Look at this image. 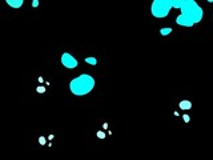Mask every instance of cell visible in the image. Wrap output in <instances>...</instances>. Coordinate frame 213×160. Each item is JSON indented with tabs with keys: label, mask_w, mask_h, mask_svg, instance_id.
<instances>
[{
	"label": "cell",
	"mask_w": 213,
	"mask_h": 160,
	"mask_svg": "<svg viewBox=\"0 0 213 160\" xmlns=\"http://www.w3.org/2000/svg\"><path fill=\"white\" fill-rule=\"evenodd\" d=\"M103 128H104V129H106V128H108V124H106V123H104V124H103Z\"/></svg>",
	"instance_id": "14"
},
{
	"label": "cell",
	"mask_w": 213,
	"mask_h": 160,
	"mask_svg": "<svg viewBox=\"0 0 213 160\" xmlns=\"http://www.w3.org/2000/svg\"><path fill=\"white\" fill-rule=\"evenodd\" d=\"M172 7L181 11L176 23L182 27H193L203 20L204 11L194 0H172Z\"/></svg>",
	"instance_id": "1"
},
{
	"label": "cell",
	"mask_w": 213,
	"mask_h": 160,
	"mask_svg": "<svg viewBox=\"0 0 213 160\" xmlns=\"http://www.w3.org/2000/svg\"><path fill=\"white\" fill-rule=\"evenodd\" d=\"M45 138H43V136H41V138H39V143L41 144V146H44V144H45Z\"/></svg>",
	"instance_id": "12"
},
{
	"label": "cell",
	"mask_w": 213,
	"mask_h": 160,
	"mask_svg": "<svg viewBox=\"0 0 213 160\" xmlns=\"http://www.w3.org/2000/svg\"><path fill=\"white\" fill-rule=\"evenodd\" d=\"M182 120H184L185 123H189V121H191V116H189V115H182Z\"/></svg>",
	"instance_id": "11"
},
{
	"label": "cell",
	"mask_w": 213,
	"mask_h": 160,
	"mask_svg": "<svg viewBox=\"0 0 213 160\" xmlns=\"http://www.w3.org/2000/svg\"><path fill=\"white\" fill-rule=\"evenodd\" d=\"M95 79L88 73H81L69 83V90L75 96H85L93 90Z\"/></svg>",
	"instance_id": "2"
},
{
	"label": "cell",
	"mask_w": 213,
	"mask_h": 160,
	"mask_svg": "<svg viewBox=\"0 0 213 160\" xmlns=\"http://www.w3.org/2000/svg\"><path fill=\"white\" fill-rule=\"evenodd\" d=\"M171 32H172V28H171V27H167V28H161V29H160V34H161L162 36H167V35H169Z\"/></svg>",
	"instance_id": "8"
},
{
	"label": "cell",
	"mask_w": 213,
	"mask_h": 160,
	"mask_svg": "<svg viewBox=\"0 0 213 160\" xmlns=\"http://www.w3.org/2000/svg\"><path fill=\"white\" fill-rule=\"evenodd\" d=\"M37 5H39V1H37V0H34V1H32V7H37Z\"/></svg>",
	"instance_id": "13"
},
{
	"label": "cell",
	"mask_w": 213,
	"mask_h": 160,
	"mask_svg": "<svg viewBox=\"0 0 213 160\" xmlns=\"http://www.w3.org/2000/svg\"><path fill=\"white\" fill-rule=\"evenodd\" d=\"M61 64H63L66 68H76L79 63H77V60L71 55V53L64 52L63 55H61Z\"/></svg>",
	"instance_id": "4"
},
{
	"label": "cell",
	"mask_w": 213,
	"mask_h": 160,
	"mask_svg": "<svg viewBox=\"0 0 213 160\" xmlns=\"http://www.w3.org/2000/svg\"><path fill=\"white\" fill-rule=\"evenodd\" d=\"M36 91L39 93H44V92H45V87H44V85H39V87L36 88Z\"/></svg>",
	"instance_id": "9"
},
{
	"label": "cell",
	"mask_w": 213,
	"mask_h": 160,
	"mask_svg": "<svg viewBox=\"0 0 213 160\" xmlns=\"http://www.w3.org/2000/svg\"><path fill=\"white\" fill-rule=\"evenodd\" d=\"M172 7V0H155L150 5V12L157 19H162L169 15Z\"/></svg>",
	"instance_id": "3"
},
{
	"label": "cell",
	"mask_w": 213,
	"mask_h": 160,
	"mask_svg": "<svg viewBox=\"0 0 213 160\" xmlns=\"http://www.w3.org/2000/svg\"><path fill=\"white\" fill-rule=\"evenodd\" d=\"M96 136H97L99 139H105V133L103 132V131H99V132L96 133Z\"/></svg>",
	"instance_id": "10"
},
{
	"label": "cell",
	"mask_w": 213,
	"mask_h": 160,
	"mask_svg": "<svg viewBox=\"0 0 213 160\" xmlns=\"http://www.w3.org/2000/svg\"><path fill=\"white\" fill-rule=\"evenodd\" d=\"M23 0H7V4L12 8H20L23 5Z\"/></svg>",
	"instance_id": "5"
},
{
	"label": "cell",
	"mask_w": 213,
	"mask_h": 160,
	"mask_svg": "<svg viewBox=\"0 0 213 160\" xmlns=\"http://www.w3.org/2000/svg\"><path fill=\"white\" fill-rule=\"evenodd\" d=\"M84 60H85V63L91 64V66H96L97 64V59L96 58H85Z\"/></svg>",
	"instance_id": "7"
},
{
	"label": "cell",
	"mask_w": 213,
	"mask_h": 160,
	"mask_svg": "<svg viewBox=\"0 0 213 160\" xmlns=\"http://www.w3.org/2000/svg\"><path fill=\"white\" fill-rule=\"evenodd\" d=\"M179 107L181 109H184V111H188V109L192 108V103L189 102V100H181V102L179 103Z\"/></svg>",
	"instance_id": "6"
}]
</instances>
